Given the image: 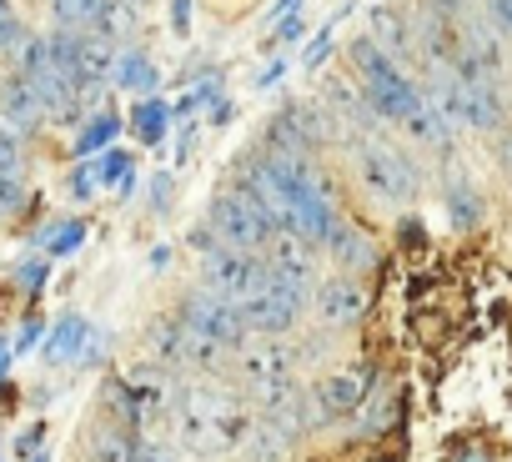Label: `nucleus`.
Masks as SVG:
<instances>
[{
	"label": "nucleus",
	"mask_w": 512,
	"mask_h": 462,
	"mask_svg": "<svg viewBox=\"0 0 512 462\" xmlns=\"http://www.w3.org/2000/svg\"><path fill=\"white\" fill-rule=\"evenodd\" d=\"M362 392H367V372L357 367H342V372H327L312 392V412L322 422H337V417H352L362 407Z\"/></svg>",
	"instance_id": "obj_9"
},
{
	"label": "nucleus",
	"mask_w": 512,
	"mask_h": 462,
	"mask_svg": "<svg viewBox=\"0 0 512 462\" xmlns=\"http://www.w3.org/2000/svg\"><path fill=\"white\" fill-rule=\"evenodd\" d=\"M131 462H176V457H171L166 447H136V452H131Z\"/></svg>",
	"instance_id": "obj_31"
},
{
	"label": "nucleus",
	"mask_w": 512,
	"mask_h": 462,
	"mask_svg": "<svg viewBox=\"0 0 512 462\" xmlns=\"http://www.w3.org/2000/svg\"><path fill=\"white\" fill-rule=\"evenodd\" d=\"M26 86H31V96H36V106H41L46 121H66V116H76V106H81V101H76V86H71L56 66L26 76Z\"/></svg>",
	"instance_id": "obj_13"
},
{
	"label": "nucleus",
	"mask_w": 512,
	"mask_h": 462,
	"mask_svg": "<svg viewBox=\"0 0 512 462\" xmlns=\"http://www.w3.org/2000/svg\"><path fill=\"white\" fill-rule=\"evenodd\" d=\"M171 26H176V36H186V26H191V0H171Z\"/></svg>",
	"instance_id": "obj_30"
},
{
	"label": "nucleus",
	"mask_w": 512,
	"mask_h": 462,
	"mask_svg": "<svg viewBox=\"0 0 512 462\" xmlns=\"http://www.w3.org/2000/svg\"><path fill=\"white\" fill-rule=\"evenodd\" d=\"M267 267H277V272L292 277L297 287H312V277H317V257H312V247L297 242V237H272V247H267Z\"/></svg>",
	"instance_id": "obj_15"
},
{
	"label": "nucleus",
	"mask_w": 512,
	"mask_h": 462,
	"mask_svg": "<svg viewBox=\"0 0 512 462\" xmlns=\"http://www.w3.org/2000/svg\"><path fill=\"white\" fill-rule=\"evenodd\" d=\"M322 247L332 252V262H337V267H342L347 277H352V272H367V267L377 262V252H372V242L362 237V231H357V226H342V221L332 226V237H327Z\"/></svg>",
	"instance_id": "obj_16"
},
{
	"label": "nucleus",
	"mask_w": 512,
	"mask_h": 462,
	"mask_svg": "<svg viewBox=\"0 0 512 462\" xmlns=\"http://www.w3.org/2000/svg\"><path fill=\"white\" fill-rule=\"evenodd\" d=\"M327 51H332V31H322V36L312 41V51H307V66H317V61H322Z\"/></svg>",
	"instance_id": "obj_32"
},
{
	"label": "nucleus",
	"mask_w": 512,
	"mask_h": 462,
	"mask_svg": "<svg viewBox=\"0 0 512 462\" xmlns=\"http://www.w3.org/2000/svg\"><path fill=\"white\" fill-rule=\"evenodd\" d=\"M277 16H287V21H292V16H297V0H277Z\"/></svg>",
	"instance_id": "obj_35"
},
{
	"label": "nucleus",
	"mask_w": 512,
	"mask_h": 462,
	"mask_svg": "<svg viewBox=\"0 0 512 462\" xmlns=\"http://www.w3.org/2000/svg\"><path fill=\"white\" fill-rule=\"evenodd\" d=\"M236 372H241V387H246V392H256L262 402H272L277 392L292 387V352H287L277 337L246 342V347H236Z\"/></svg>",
	"instance_id": "obj_7"
},
{
	"label": "nucleus",
	"mask_w": 512,
	"mask_h": 462,
	"mask_svg": "<svg viewBox=\"0 0 512 462\" xmlns=\"http://www.w3.org/2000/svg\"><path fill=\"white\" fill-rule=\"evenodd\" d=\"M6 367H11V347H6V342H0V372H6Z\"/></svg>",
	"instance_id": "obj_37"
},
{
	"label": "nucleus",
	"mask_w": 512,
	"mask_h": 462,
	"mask_svg": "<svg viewBox=\"0 0 512 462\" xmlns=\"http://www.w3.org/2000/svg\"><path fill=\"white\" fill-rule=\"evenodd\" d=\"M111 86H121V91H151V86H161V81H156V66H151L141 51H126V56H116Z\"/></svg>",
	"instance_id": "obj_19"
},
{
	"label": "nucleus",
	"mask_w": 512,
	"mask_h": 462,
	"mask_svg": "<svg viewBox=\"0 0 512 462\" xmlns=\"http://www.w3.org/2000/svg\"><path fill=\"white\" fill-rule=\"evenodd\" d=\"M101 11H106V0H56L61 31H96Z\"/></svg>",
	"instance_id": "obj_20"
},
{
	"label": "nucleus",
	"mask_w": 512,
	"mask_h": 462,
	"mask_svg": "<svg viewBox=\"0 0 512 462\" xmlns=\"http://www.w3.org/2000/svg\"><path fill=\"white\" fill-rule=\"evenodd\" d=\"M166 121H171V106H166V101H141V106H136V116H131L136 136H141V141H151V146L166 136Z\"/></svg>",
	"instance_id": "obj_21"
},
{
	"label": "nucleus",
	"mask_w": 512,
	"mask_h": 462,
	"mask_svg": "<svg viewBox=\"0 0 512 462\" xmlns=\"http://www.w3.org/2000/svg\"><path fill=\"white\" fill-rule=\"evenodd\" d=\"M176 442L191 452V457H226L236 447H246L251 437V407L231 392V387H216V382H186L176 392Z\"/></svg>",
	"instance_id": "obj_1"
},
{
	"label": "nucleus",
	"mask_w": 512,
	"mask_h": 462,
	"mask_svg": "<svg viewBox=\"0 0 512 462\" xmlns=\"http://www.w3.org/2000/svg\"><path fill=\"white\" fill-rule=\"evenodd\" d=\"M452 221L457 226H472L477 221V196L467 186H452Z\"/></svg>",
	"instance_id": "obj_25"
},
{
	"label": "nucleus",
	"mask_w": 512,
	"mask_h": 462,
	"mask_svg": "<svg viewBox=\"0 0 512 462\" xmlns=\"http://www.w3.org/2000/svg\"><path fill=\"white\" fill-rule=\"evenodd\" d=\"M201 277H206V292L236 302V297L246 292V282L256 277V257L231 252V247H211V252L201 257Z\"/></svg>",
	"instance_id": "obj_10"
},
{
	"label": "nucleus",
	"mask_w": 512,
	"mask_h": 462,
	"mask_svg": "<svg viewBox=\"0 0 512 462\" xmlns=\"http://www.w3.org/2000/svg\"><path fill=\"white\" fill-rule=\"evenodd\" d=\"M307 307V287H297L292 277H282L277 267L256 262V277L246 282V292L236 297V312L246 322V332H262V337H282L297 327Z\"/></svg>",
	"instance_id": "obj_2"
},
{
	"label": "nucleus",
	"mask_w": 512,
	"mask_h": 462,
	"mask_svg": "<svg viewBox=\"0 0 512 462\" xmlns=\"http://www.w3.org/2000/svg\"><path fill=\"white\" fill-rule=\"evenodd\" d=\"M181 322L201 337V342H211L216 352H236V347H246V322H241V312H236V302H226V297H216V292H191L186 302H181Z\"/></svg>",
	"instance_id": "obj_6"
},
{
	"label": "nucleus",
	"mask_w": 512,
	"mask_h": 462,
	"mask_svg": "<svg viewBox=\"0 0 512 462\" xmlns=\"http://www.w3.org/2000/svg\"><path fill=\"white\" fill-rule=\"evenodd\" d=\"M26 201V186H21V176H0V211H16Z\"/></svg>",
	"instance_id": "obj_28"
},
{
	"label": "nucleus",
	"mask_w": 512,
	"mask_h": 462,
	"mask_svg": "<svg viewBox=\"0 0 512 462\" xmlns=\"http://www.w3.org/2000/svg\"><path fill=\"white\" fill-rule=\"evenodd\" d=\"M312 302H317V317H322L327 327H352V322H362V312H367V287L342 272V277H327V282L312 292Z\"/></svg>",
	"instance_id": "obj_8"
},
{
	"label": "nucleus",
	"mask_w": 512,
	"mask_h": 462,
	"mask_svg": "<svg viewBox=\"0 0 512 462\" xmlns=\"http://www.w3.org/2000/svg\"><path fill=\"white\" fill-rule=\"evenodd\" d=\"M96 186H101V171H96V161H86V166L71 176V191H76V196H91Z\"/></svg>",
	"instance_id": "obj_29"
},
{
	"label": "nucleus",
	"mask_w": 512,
	"mask_h": 462,
	"mask_svg": "<svg viewBox=\"0 0 512 462\" xmlns=\"http://www.w3.org/2000/svg\"><path fill=\"white\" fill-rule=\"evenodd\" d=\"M91 347H96V327L86 317H61L51 327L46 362H81V357H91Z\"/></svg>",
	"instance_id": "obj_14"
},
{
	"label": "nucleus",
	"mask_w": 512,
	"mask_h": 462,
	"mask_svg": "<svg viewBox=\"0 0 512 462\" xmlns=\"http://www.w3.org/2000/svg\"><path fill=\"white\" fill-rule=\"evenodd\" d=\"M352 66L362 71V101L377 111V116H387V121H412V111L422 106V91L397 71V61L392 56H382L367 36L352 46Z\"/></svg>",
	"instance_id": "obj_3"
},
{
	"label": "nucleus",
	"mask_w": 512,
	"mask_h": 462,
	"mask_svg": "<svg viewBox=\"0 0 512 462\" xmlns=\"http://www.w3.org/2000/svg\"><path fill=\"white\" fill-rule=\"evenodd\" d=\"M161 407H166V382L161 377H131V382H121V407H116L121 427H151Z\"/></svg>",
	"instance_id": "obj_12"
},
{
	"label": "nucleus",
	"mask_w": 512,
	"mask_h": 462,
	"mask_svg": "<svg viewBox=\"0 0 512 462\" xmlns=\"http://www.w3.org/2000/svg\"><path fill=\"white\" fill-rule=\"evenodd\" d=\"M467 0H437V11H462Z\"/></svg>",
	"instance_id": "obj_36"
},
{
	"label": "nucleus",
	"mask_w": 512,
	"mask_h": 462,
	"mask_svg": "<svg viewBox=\"0 0 512 462\" xmlns=\"http://www.w3.org/2000/svg\"><path fill=\"white\" fill-rule=\"evenodd\" d=\"M357 181L377 206H407L417 196V166L387 141H357Z\"/></svg>",
	"instance_id": "obj_4"
},
{
	"label": "nucleus",
	"mask_w": 512,
	"mask_h": 462,
	"mask_svg": "<svg viewBox=\"0 0 512 462\" xmlns=\"http://www.w3.org/2000/svg\"><path fill=\"white\" fill-rule=\"evenodd\" d=\"M136 442L121 422H96L91 427V462H131Z\"/></svg>",
	"instance_id": "obj_18"
},
{
	"label": "nucleus",
	"mask_w": 512,
	"mask_h": 462,
	"mask_svg": "<svg viewBox=\"0 0 512 462\" xmlns=\"http://www.w3.org/2000/svg\"><path fill=\"white\" fill-rule=\"evenodd\" d=\"M96 171H101V186H111V191H126V186L136 181V161H131L126 151H106V156L96 161Z\"/></svg>",
	"instance_id": "obj_22"
},
{
	"label": "nucleus",
	"mask_w": 512,
	"mask_h": 462,
	"mask_svg": "<svg viewBox=\"0 0 512 462\" xmlns=\"http://www.w3.org/2000/svg\"><path fill=\"white\" fill-rule=\"evenodd\" d=\"M36 327H41V322H26L21 337H16V347H31V342H36Z\"/></svg>",
	"instance_id": "obj_34"
},
{
	"label": "nucleus",
	"mask_w": 512,
	"mask_h": 462,
	"mask_svg": "<svg viewBox=\"0 0 512 462\" xmlns=\"http://www.w3.org/2000/svg\"><path fill=\"white\" fill-rule=\"evenodd\" d=\"M0 176H21V141L0 131Z\"/></svg>",
	"instance_id": "obj_26"
},
{
	"label": "nucleus",
	"mask_w": 512,
	"mask_h": 462,
	"mask_svg": "<svg viewBox=\"0 0 512 462\" xmlns=\"http://www.w3.org/2000/svg\"><path fill=\"white\" fill-rule=\"evenodd\" d=\"M41 106L26 86V76H11V81H0V131H11L16 141H26L36 126H41Z\"/></svg>",
	"instance_id": "obj_11"
},
{
	"label": "nucleus",
	"mask_w": 512,
	"mask_h": 462,
	"mask_svg": "<svg viewBox=\"0 0 512 462\" xmlns=\"http://www.w3.org/2000/svg\"><path fill=\"white\" fill-rule=\"evenodd\" d=\"M216 237H221V247H231V252H246V257H256V252H267L272 247V221L262 216V206H256L241 186L236 191H221L216 201H211V221H206Z\"/></svg>",
	"instance_id": "obj_5"
},
{
	"label": "nucleus",
	"mask_w": 512,
	"mask_h": 462,
	"mask_svg": "<svg viewBox=\"0 0 512 462\" xmlns=\"http://www.w3.org/2000/svg\"><path fill=\"white\" fill-rule=\"evenodd\" d=\"M81 242H86V226H81V221H61V226H51V231H46V247H51L56 257L76 252Z\"/></svg>",
	"instance_id": "obj_24"
},
{
	"label": "nucleus",
	"mask_w": 512,
	"mask_h": 462,
	"mask_svg": "<svg viewBox=\"0 0 512 462\" xmlns=\"http://www.w3.org/2000/svg\"><path fill=\"white\" fill-rule=\"evenodd\" d=\"M367 41L382 51V56H407L412 51V26L392 11V6H372V16H367Z\"/></svg>",
	"instance_id": "obj_17"
},
{
	"label": "nucleus",
	"mask_w": 512,
	"mask_h": 462,
	"mask_svg": "<svg viewBox=\"0 0 512 462\" xmlns=\"http://www.w3.org/2000/svg\"><path fill=\"white\" fill-rule=\"evenodd\" d=\"M497 161H502V171L512 176V131H507V136L497 141Z\"/></svg>",
	"instance_id": "obj_33"
},
{
	"label": "nucleus",
	"mask_w": 512,
	"mask_h": 462,
	"mask_svg": "<svg viewBox=\"0 0 512 462\" xmlns=\"http://www.w3.org/2000/svg\"><path fill=\"white\" fill-rule=\"evenodd\" d=\"M21 41V21L11 16V0H0V51H11Z\"/></svg>",
	"instance_id": "obj_27"
},
{
	"label": "nucleus",
	"mask_w": 512,
	"mask_h": 462,
	"mask_svg": "<svg viewBox=\"0 0 512 462\" xmlns=\"http://www.w3.org/2000/svg\"><path fill=\"white\" fill-rule=\"evenodd\" d=\"M116 131H121V121H116V116H91V121H86V131L76 136V151H81V156H91V151H101Z\"/></svg>",
	"instance_id": "obj_23"
}]
</instances>
